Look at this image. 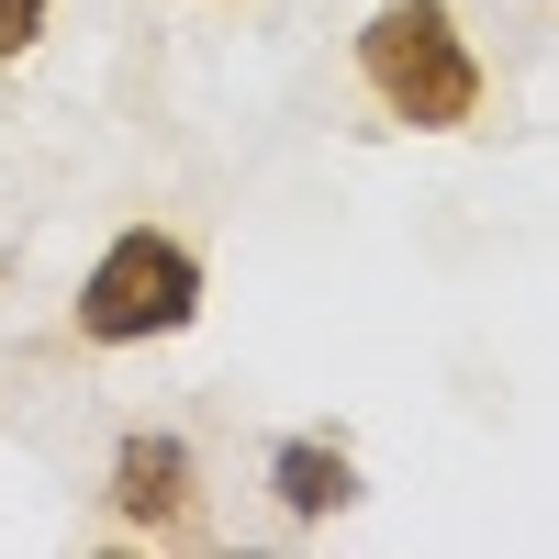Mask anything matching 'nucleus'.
Segmentation results:
<instances>
[{
    "instance_id": "nucleus-1",
    "label": "nucleus",
    "mask_w": 559,
    "mask_h": 559,
    "mask_svg": "<svg viewBox=\"0 0 559 559\" xmlns=\"http://www.w3.org/2000/svg\"><path fill=\"white\" fill-rule=\"evenodd\" d=\"M358 79H369V102L392 123H426V134L481 112V68H471V45H459L448 0H381L369 34H358Z\"/></svg>"
},
{
    "instance_id": "nucleus-2",
    "label": "nucleus",
    "mask_w": 559,
    "mask_h": 559,
    "mask_svg": "<svg viewBox=\"0 0 559 559\" xmlns=\"http://www.w3.org/2000/svg\"><path fill=\"white\" fill-rule=\"evenodd\" d=\"M191 313H202V258L179 236H157V224L112 236L102 269L79 280V336L90 347H146V336H179Z\"/></svg>"
},
{
    "instance_id": "nucleus-3",
    "label": "nucleus",
    "mask_w": 559,
    "mask_h": 559,
    "mask_svg": "<svg viewBox=\"0 0 559 559\" xmlns=\"http://www.w3.org/2000/svg\"><path fill=\"white\" fill-rule=\"evenodd\" d=\"M112 503H123L134 526H179V515H191V448H179V437H123Z\"/></svg>"
},
{
    "instance_id": "nucleus-4",
    "label": "nucleus",
    "mask_w": 559,
    "mask_h": 559,
    "mask_svg": "<svg viewBox=\"0 0 559 559\" xmlns=\"http://www.w3.org/2000/svg\"><path fill=\"white\" fill-rule=\"evenodd\" d=\"M269 471H280V503H292V515H336V503L358 492L347 481V448H313V437H292Z\"/></svg>"
},
{
    "instance_id": "nucleus-5",
    "label": "nucleus",
    "mask_w": 559,
    "mask_h": 559,
    "mask_svg": "<svg viewBox=\"0 0 559 559\" xmlns=\"http://www.w3.org/2000/svg\"><path fill=\"white\" fill-rule=\"evenodd\" d=\"M34 34H45V0H0V57H23Z\"/></svg>"
}]
</instances>
